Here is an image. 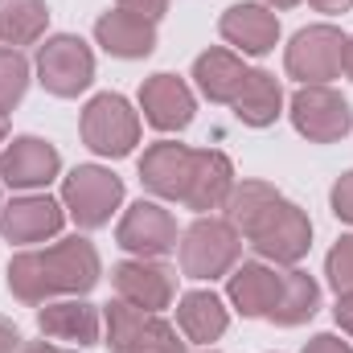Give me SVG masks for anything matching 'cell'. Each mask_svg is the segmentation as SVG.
<instances>
[{
  "label": "cell",
  "instance_id": "cell-21",
  "mask_svg": "<svg viewBox=\"0 0 353 353\" xmlns=\"http://www.w3.org/2000/svg\"><path fill=\"white\" fill-rule=\"evenodd\" d=\"M176 329H181V337H185L189 345L210 350L214 341L226 337V329H230V308H226V300H222L214 288H193V292H185V296L176 300Z\"/></svg>",
  "mask_w": 353,
  "mask_h": 353
},
{
  "label": "cell",
  "instance_id": "cell-31",
  "mask_svg": "<svg viewBox=\"0 0 353 353\" xmlns=\"http://www.w3.org/2000/svg\"><path fill=\"white\" fill-rule=\"evenodd\" d=\"M300 353H353V345L345 341V337H337V333H316V337L304 341Z\"/></svg>",
  "mask_w": 353,
  "mask_h": 353
},
{
  "label": "cell",
  "instance_id": "cell-39",
  "mask_svg": "<svg viewBox=\"0 0 353 353\" xmlns=\"http://www.w3.org/2000/svg\"><path fill=\"white\" fill-rule=\"evenodd\" d=\"M201 353H214V350H201Z\"/></svg>",
  "mask_w": 353,
  "mask_h": 353
},
{
  "label": "cell",
  "instance_id": "cell-33",
  "mask_svg": "<svg viewBox=\"0 0 353 353\" xmlns=\"http://www.w3.org/2000/svg\"><path fill=\"white\" fill-rule=\"evenodd\" d=\"M333 321H337V329L353 337V292L350 296H337V304H333Z\"/></svg>",
  "mask_w": 353,
  "mask_h": 353
},
{
  "label": "cell",
  "instance_id": "cell-25",
  "mask_svg": "<svg viewBox=\"0 0 353 353\" xmlns=\"http://www.w3.org/2000/svg\"><path fill=\"white\" fill-rule=\"evenodd\" d=\"M50 29V4L46 0H0V46H37Z\"/></svg>",
  "mask_w": 353,
  "mask_h": 353
},
{
  "label": "cell",
  "instance_id": "cell-22",
  "mask_svg": "<svg viewBox=\"0 0 353 353\" xmlns=\"http://www.w3.org/2000/svg\"><path fill=\"white\" fill-rule=\"evenodd\" d=\"M247 74H251V66L243 62V54H234V50H226V46H210V50H201L197 58H193V83L197 90L210 99V103H218V107H230L234 99H239V90L247 83Z\"/></svg>",
  "mask_w": 353,
  "mask_h": 353
},
{
  "label": "cell",
  "instance_id": "cell-19",
  "mask_svg": "<svg viewBox=\"0 0 353 353\" xmlns=\"http://www.w3.org/2000/svg\"><path fill=\"white\" fill-rule=\"evenodd\" d=\"M239 176H234V161L218 148H193V173L185 185L181 205L193 214H214L226 205V197L234 193Z\"/></svg>",
  "mask_w": 353,
  "mask_h": 353
},
{
  "label": "cell",
  "instance_id": "cell-7",
  "mask_svg": "<svg viewBox=\"0 0 353 353\" xmlns=\"http://www.w3.org/2000/svg\"><path fill=\"white\" fill-rule=\"evenodd\" d=\"M33 70L54 99H79L94 83V50L79 33H54L37 46Z\"/></svg>",
  "mask_w": 353,
  "mask_h": 353
},
{
  "label": "cell",
  "instance_id": "cell-16",
  "mask_svg": "<svg viewBox=\"0 0 353 353\" xmlns=\"http://www.w3.org/2000/svg\"><path fill=\"white\" fill-rule=\"evenodd\" d=\"M218 33L226 46H234V54L243 58H267L279 46V17L275 8H267L263 0H239L222 12Z\"/></svg>",
  "mask_w": 353,
  "mask_h": 353
},
{
  "label": "cell",
  "instance_id": "cell-29",
  "mask_svg": "<svg viewBox=\"0 0 353 353\" xmlns=\"http://www.w3.org/2000/svg\"><path fill=\"white\" fill-rule=\"evenodd\" d=\"M329 205H333V218L353 226V169L337 176V185L329 189Z\"/></svg>",
  "mask_w": 353,
  "mask_h": 353
},
{
  "label": "cell",
  "instance_id": "cell-20",
  "mask_svg": "<svg viewBox=\"0 0 353 353\" xmlns=\"http://www.w3.org/2000/svg\"><path fill=\"white\" fill-rule=\"evenodd\" d=\"M94 46L119 62H144L157 50V25L123 8H111L94 21Z\"/></svg>",
  "mask_w": 353,
  "mask_h": 353
},
{
  "label": "cell",
  "instance_id": "cell-18",
  "mask_svg": "<svg viewBox=\"0 0 353 353\" xmlns=\"http://www.w3.org/2000/svg\"><path fill=\"white\" fill-rule=\"evenodd\" d=\"M136 173H140V185L157 201H181L185 185H189V173H193V148L176 144V140H157V144L144 148Z\"/></svg>",
  "mask_w": 353,
  "mask_h": 353
},
{
  "label": "cell",
  "instance_id": "cell-24",
  "mask_svg": "<svg viewBox=\"0 0 353 353\" xmlns=\"http://www.w3.org/2000/svg\"><path fill=\"white\" fill-rule=\"evenodd\" d=\"M316 312H321V283L304 267H288L283 271V292H279V300H275V308H271L267 321L275 329H300Z\"/></svg>",
  "mask_w": 353,
  "mask_h": 353
},
{
  "label": "cell",
  "instance_id": "cell-2",
  "mask_svg": "<svg viewBox=\"0 0 353 353\" xmlns=\"http://www.w3.org/2000/svg\"><path fill=\"white\" fill-rule=\"evenodd\" d=\"M176 263L185 279L214 283L243 263V234L226 214H197L176 243Z\"/></svg>",
  "mask_w": 353,
  "mask_h": 353
},
{
  "label": "cell",
  "instance_id": "cell-13",
  "mask_svg": "<svg viewBox=\"0 0 353 353\" xmlns=\"http://www.w3.org/2000/svg\"><path fill=\"white\" fill-rule=\"evenodd\" d=\"M176 267L165 259H123L111 267V288L119 300H128L132 308L144 312H165L176 300Z\"/></svg>",
  "mask_w": 353,
  "mask_h": 353
},
{
  "label": "cell",
  "instance_id": "cell-23",
  "mask_svg": "<svg viewBox=\"0 0 353 353\" xmlns=\"http://www.w3.org/2000/svg\"><path fill=\"white\" fill-rule=\"evenodd\" d=\"M230 107H234V119H239L243 128H271V123L283 115L288 99H283L279 79H275L271 70H263V66H255Z\"/></svg>",
  "mask_w": 353,
  "mask_h": 353
},
{
  "label": "cell",
  "instance_id": "cell-10",
  "mask_svg": "<svg viewBox=\"0 0 353 353\" xmlns=\"http://www.w3.org/2000/svg\"><path fill=\"white\" fill-rule=\"evenodd\" d=\"M115 243L132 255V259H165L173 255L181 243L173 210H165L157 197H140L123 210L119 226H115Z\"/></svg>",
  "mask_w": 353,
  "mask_h": 353
},
{
  "label": "cell",
  "instance_id": "cell-38",
  "mask_svg": "<svg viewBox=\"0 0 353 353\" xmlns=\"http://www.w3.org/2000/svg\"><path fill=\"white\" fill-rule=\"evenodd\" d=\"M4 144H8V115L0 111V148H4Z\"/></svg>",
  "mask_w": 353,
  "mask_h": 353
},
{
  "label": "cell",
  "instance_id": "cell-37",
  "mask_svg": "<svg viewBox=\"0 0 353 353\" xmlns=\"http://www.w3.org/2000/svg\"><path fill=\"white\" fill-rule=\"evenodd\" d=\"M267 8H275V12H288V8H296L300 0H263Z\"/></svg>",
  "mask_w": 353,
  "mask_h": 353
},
{
  "label": "cell",
  "instance_id": "cell-30",
  "mask_svg": "<svg viewBox=\"0 0 353 353\" xmlns=\"http://www.w3.org/2000/svg\"><path fill=\"white\" fill-rule=\"evenodd\" d=\"M115 8H123V12H132V17H144V21L161 25L165 12H169V0H115Z\"/></svg>",
  "mask_w": 353,
  "mask_h": 353
},
{
  "label": "cell",
  "instance_id": "cell-35",
  "mask_svg": "<svg viewBox=\"0 0 353 353\" xmlns=\"http://www.w3.org/2000/svg\"><path fill=\"white\" fill-rule=\"evenodd\" d=\"M21 353H74V350H62V345H54V341H46V337H41V341H25Z\"/></svg>",
  "mask_w": 353,
  "mask_h": 353
},
{
  "label": "cell",
  "instance_id": "cell-1",
  "mask_svg": "<svg viewBox=\"0 0 353 353\" xmlns=\"http://www.w3.org/2000/svg\"><path fill=\"white\" fill-rule=\"evenodd\" d=\"M99 279H103V259L87 234H70L50 247H25L8 259V275H4L12 300L29 308H41L46 300H62V296H87Z\"/></svg>",
  "mask_w": 353,
  "mask_h": 353
},
{
  "label": "cell",
  "instance_id": "cell-15",
  "mask_svg": "<svg viewBox=\"0 0 353 353\" xmlns=\"http://www.w3.org/2000/svg\"><path fill=\"white\" fill-rule=\"evenodd\" d=\"M37 329L46 341H70L79 350H90L103 345V308H94L87 296L46 300L37 308Z\"/></svg>",
  "mask_w": 353,
  "mask_h": 353
},
{
  "label": "cell",
  "instance_id": "cell-14",
  "mask_svg": "<svg viewBox=\"0 0 353 353\" xmlns=\"http://www.w3.org/2000/svg\"><path fill=\"white\" fill-rule=\"evenodd\" d=\"M136 103L144 111V123L157 128V132H165V136L185 132L193 123V115H197V94L189 90V83L181 74H169V70L148 74L140 83V99Z\"/></svg>",
  "mask_w": 353,
  "mask_h": 353
},
{
  "label": "cell",
  "instance_id": "cell-4",
  "mask_svg": "<svg viewBox=\"0 0 353 353\" xmlns=\"http://www.w3.org/2000/svg\"><path fill=\"white\" fill-rule=\"evenodd\" d=\"M140 132H144L140 111H136L119 90H103V94L87 99V107H83V115H79V136H83V144H87L94 157H103V161H123V157H132L136 144H140Z\"/></svg>",
  "mask_w": 353,
  "mask_h": 353
},
{
  "label": "cell",
  "instance_id": "cell-9",
  "mask_svg": "<svg viewBox=\"0 0 353 353\" xmlns=\"http://www.w3.org/2000/svg\"><path fill=\"white\" fill-rule=\"evenodd\" d=\"M288 119L308 144H337L353 132V107L333 87H300L288 99Z\"/></svg>",
  "mask_w": 353,
  "mask_h": 353
},
{
  "label": "cell",
  "instance_id": "cell-17",
  "mask_svg": "<svg viewBox=\"0 0 353 353\" xmlns=\"http://www.w3.org/2000/svg\"><path fill=\"white\" fill-rule=\"evenodd\" d=\"M283 292V271H275V263H239L226 275V304L243 316V321H267L275 300Z\"/></svg>",
  "mask_w": 353,
  "mask_h": 353
},
{
  "label": "cell",
  "instance_id": "cell-34",
  "mask_svg": "<svg viewBox=\"0 0 353 353\" xmlns=\"http://www.w3.org/2000/svg\"><path fill=\"white\" fill-rule=\"evenodd\" d=\"M316 12H325V17H341V12H350L353 0H308Z\"/></svg>",
  "mask_w": 353,
  "mask_h": 353
},
{
  "label": "cell",
  "instance_id": "cell-8",
  "mask_svg": "<svg viewBox=\"0 0 353 353\" xmlns=\"http://www.w3.org/2000/svg\"><path fill=\"white\" fill-rule=\"evenodd\" d=\"M341 50H345V33L337 25L329 21L304 25L283 46V70L300 87H329L333 79H341Z\"/></svg>",
  "mask_w": 353,
  "mask_h": 353
},
{
  "label": "cell",
  "instance_id": "cell-27",
  "mask_svg": "<svg viewBox=\"0 0 353 353\" xmlns=\"http://www.w3.org/2000/svg\"><path fill=\"white\" fill-rule=\"evenodd\" d=\"M29 83H33L29 58H25L21 50H12V46H0V111H4V115H8L12 107H21Z\"/></svg>",
  "mask_w": 353,
  "mask_h": 353
},
{
  "label": "cell",
  "instance_id": "cell-32",
  "mask_svg": "<svg viewBox=\"0 0 353 353\" xmlns=\"http://www.w3.org/2000/svg\"><path fill=\"white\" fill-rule=\"evenodd\" d=\"M21 345H25L21 329H17L8 316H0V353H21Z\"/></svg>",
  "mask_w": 353,
  "mask_h": 353
},
{
  "label": "cell",
  "instance_id": "cell-11",
  "mask_svg": "<svg viewBox=\"0 0 353 353\" xmlns=\"http://www.w3.org/2000/svg\"><path fill=\"white\" fill-rule=\"evenodd\" d=\"M66 226L62 197L41 193H17L8 205H0V239L12 247H37L46 239H58Z\"/></svg>",
  "mask_w": 353,
  "mask_h": 353
},
{
  "label": "cell",
  "instance_id": "cell-6",
  "mask_svg": "<svg viewBox=\"0 0 353 353\" xmlns=\"http://www.w3.org/2000/svg\"><path fill=\"white\" fill-rule=\"evenodd\" d=\"M62 205L79 230H103L123 205V176H115L107 165H74L62 176Z\"/></svg>",
  "mask_w": 353,
  "mask_h": 353
},
{
  "label": "cell",
  "instance_id": "cell-3",
  "mask_svg": "<svg viewBox=\"0 0 353 353\" xmlns=\"http://www.w3.org/2000/svg\"><path fill=\"white\" fill-rule=\"evenodd\" d=\"M243 239H247V247L263 263L300 267V259L312 251V218L296 201L279 197V201H271L263 214L243 230Z\"/></svg>",
  "mask_w": 353,
  "mask_h": 353
},
{
  "label": "cell",
  "instance_id": "cell-26",
  "mask_svg": "<svg viewBox=\"0 0 353 353\" xmlns=\"http://www.w3.org/2000/svg\"><path fill=\"white\" fill-rule=\"evenodd\" d=\"M279 197H283V193H279L271 181H239V185H234V193L226 197L222 214H226V218L239 226V234H243V230L263 214L267 205H271V201H279Z\"/></svg>",
  "mask_w": 353,
  "mask_h": 353
},
{
  "label": "cell",
  "instance_id": "cell-36",
  "mask_svg": "<svg viewBox=\"0 0 353 353\" xmlns=\"http://www.w3.org/2000/svg\"><path fill=\"white\" fill-rule=\"evenodd\" d=\"M341 74L353 83V33L345 37V50H341Z\"/></svg>",
  "mask_w": 353,
  "mask_h": 353
},
{
  "label": "cell",
  "instance_id": "cell-12",
  "mask_svg": "<svg viewBox=\"0 0 353 353\" xmlns=\"http://www.w3.org/2000/svg\"><path fill=\"white\" fill-rule=\"evenodd\" d=\"M62 176V152L41 136H12L0 148V185L17 193H41Z\"/></svg>",
  "mask_w": 353,
  "mask_h": 353
},
{
  "label": "cell",
  "instance_id": "cell-5",
  "mask_svg": "<svg viewBox=\"0 0 353 353\" xmlns=\"http://www.w3.org/2000/svg\"><path fill=\"white\" fill-rule=\"evenodd\" d=\"M103 345L111 353H185L189 341L165 321V312H144L115 296L103 304Z\"/></svg>",
  "mask_w": 353,
  "mask_h": 353
},
{
  "label": "cell",
  "instance_id": "cell-28",
  "mask_svg": "<svg viewBox=\"0 0 353 353\" xmlns=\"http://www.w3.org/2000/svg\"><path fill=\"white\" fill-rule=\"evenodd\" d=\"M325 279L337 296H350L353 292V234H341L333 243V251L325 255Z\"/></svg>",
  "mask_w": 353,
  "mask_h": 353
}]
</instances>
